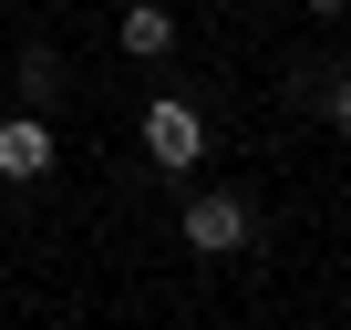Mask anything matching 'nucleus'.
<instances>
[{"instance_id": "1", "label": "nucleus", "mask_w": 351, "mask_h": 330, "mask_svg": "<svg viewBox=\"0 0 351 330\" xmlns=\"http://www.w3.org/2000/svg\"><path fill=\"white\" fill-rule=\"evenodd\" d=\"M248 238H258V217H248L238 186H197L186 196V248L197 258H248Z\"/></svg>"}, {"instance_id": "2", "label": "nucleus", "mask_w": 351, "mask_h": 330, "mask_svg": "<svg viewBox=\"0 0 351 330\" xmlns=\"http://www.w3.org/2000/svg\"><path fill=\"white\" fill-rule=\"evenodd\" d=\"M145 155L165 165V176H186V165L207 155V114L176 103V93H155V103H145Z\"/></svg>"}, {"instance_id": "3", "label": "nucleus", "mask_w": 351, "mask_h": 330, "mask_svg": "<svg viewBox=\"0 0 351 330\" xmlns=\"http://www.w3.org/2000/svg\"><path fill=\"white\" fill-rule=\"evenodd\" d=\"M0 176H11V186L52 176V124L42 114H11V124H0Z\"/></svg>"}, {"instance_id": "4", "label": "nucleus", "mask_w": 351, "mask_h": 330, "mask_svg": "<svg viewBox=\"0 0 351 330\" xmlns=\"http://www.w3.org/2000/svg\"><path fill=\"white\" fill-rule=\"evenodd\" d=\"M114 42H124L134 62H165V52H176V11H165V0H134V11L114 21Z\"/></svg>"}, {"instance_id": "5", "label": "nucleus", "mask_w": 351, "mask_h": 330, "mask_svg": "<svg viewBox=\"0 0 351 330\" xmlns=\"http://www.w3.org/2000/svg\"><path fill=\"white\" fill-rule=\"evenodd\" d=\"M52 93H62V62L32 42V52H21V114H52Z\"/></svg>"}, {"instance_id": "6", "label": "nucleus", "mask_w": 351, "mask_h": 330, "mask_svg": "<svg viewBox=\"0 0 351 330\" xmlns=\"http://www.w3.org/2000/svg\"><path fill=\"white\" fill-rule=\"evenodd\" d=\"M320 114H330V124L351 134V73H330V83H320Z\"/></svg>"}, {"instance_id": "7", "label": "nucleus", "mask_w": 351, "mask_h": 330, "mask_svg": "<svg viewBox=\"0 0 351 330\" xmlns=\"http://www.w3.org/2000/svg\"><path fill=\"white\" fill-rule=\"evenodd\" d=\"M300 11H351V0H300Z\"/></svg>"}]
</instances>
